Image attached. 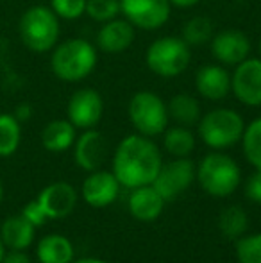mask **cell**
<instances>
[{"instance_id": "obj_1", "label": "cell", "mask_w": 261, "mask_h": 263, "mask_svg": "<svg viewBox=\"0 0 261 263\" xmlns=\"http://www.w3.org/2000/svg\"><path fill=\"white\" fill-rule=\"evenodd\" d=\"M161 165L163 159L157 145L143 135L124 138L113 156V174L127 188L152 184Z\"/></svg>"}, {"instance_id": "obj_20", "label": "cell", "mask_w": 261, "mask_h": 263, "mask_svg": "<svg viewBox=\"0 0 261 263\" xmlns=\"http://www.w3.org/2000/svg\"><path fill=\"white\" fill-rule=\"evenodd\" d=\"M42 143L50 153H63L75 143V125L70 120H52L43 129Z\"/></svg>"}, {"instance_id": "obj_10", "label": "cell", "mask_w": 261, "mask_h": 263, "mask_svg": "<svg viewBox=\"0 0 261 263\" xmlns=\"http://www.w3.org/2000/svg\"><path fill=\"white\" fill-rule=\"evenodd\" d=\"M231 90L245 106H261V58H247L231 76Z\"/></svg>"}, {"instance_id": "obj_17", "label": "cell", "mask_w": 261, "mask_h": 263, "mask_svg": "<svg viewBox=\"0 0 261 263\" xmlns=\"http://www.w3.org/2000/svg\"><path fill=\"white\" fill-rule=\"evenodd\" d=\"M195 88L208 101H220L231 91V73L220 65H204L195 73Z\"/></svg>"}, {"instance_id": "obj_22", "label": "cell", "mask_w": 261, "mask_h": 263, "mask_svg": "<svg viewBox=\"0 0 261 263\" xmlns=\"http://www.w3.org/2000/svg\"><path fill=\"white\" fill-rule=\"evenodd\" d=\"M168 117L174 118L179 125L192 127L200 120V104L195 97L188 93H177L168 102Z\"/></svg>"}, {"instance_id": "obj_25", "label": "cell", "mask_w": 261, "mask_h": 263, "mask_svg": "<svg viewBox=\"0 0 261 263\" xmlns=\"http://www.w3.org/2000/svg\"><path fill=\"white\" fill-rule=\"evenodd\" d=\"M249 226V217L240 206H229L220 213L218 228L222 235L229 240L240 238Z\"/></svg>"}, {"instance_id": "obj_34", "label": "cell", "mask_w": 261, "mask_h": 263, "mask_svg": "<svg viewBox=\"0 0 261 263\" xmlns=\"http://www.w3.org/2000/svg\"><path fill=\"white\" fill-rule=\"evenodd\" d=\"M31 115H32V109H31V106H29V104H20L16 109H14V117H16L18 122L29 120V118H31Z\"/></svg>"}, {"instance_id": "obj_32", "label": "cell", "mask_w": 261, "mask_h": 263, "mask_svg": "<svg viewBox=\"0 0 261 263\" xmlns=\"http://www.w3.org/2000/svg\"><path fill=\"white\" fill-rule=\"evenodd\" d=\"M245 195H247L251 201L259 202L261 204V170L251 176V179L247 181V186H245Z\"/></svg>"}, {"instance_id": "obj_14", "label": "cell", "mask_w": 261, "mask_h": 263, "mask_svg": "<svg viewBox=\"0 0 261 263\" xmlns=\"http://www.w3.org/2000/svg\"><path fill=\"white\" fill-rule=\"evenodd\" d=\"M118 188L120 183L113 172L93 170L83 183V197L90 206L104 208L116 199Z\"/></svg>"}, {"instance_id": "obj_9", "label": "cell", "mask_w": 261, "mask_h": 263, "mask_svg": "<svg viewBox=\"0 0 261 263\" xmlns=\"http://www.w3.org/2000/svg\"><path fill=\"white\" fill-rule=\"evenodd\" d=\"M193 177H195V165L192 159L177 158L167 165H161L152 186L165 201H172L192 184Z\"/></svg>"}, {"instance_id": "obj_2", "label": "cell", "mask_w": 261, "mask_h": 263, "mask_svg": "<svg viewBox=\"0 0 261 263\" xmlns=\"http://www.w3.org/2000/svg\"><path fill=\"white\" fill-rule=\"evenodd\" d=\"M97 66V49L83 38H72L59 43L50 58V68L65 83L86 79Z\"/></svg>"}, {"instance_id": "obj_38", "label": "cell", "mask_w": 261, "mask_h": 263, "mask_svg": "<svg viewBox=\"0 0 261 263\" xmlns=\"http://www.w3.org/2000/svg\"><path fill=\"white\" fill-rule=\"evenodd\" d=\"M0 201H2V183H0Z\"/></svg>"}, {"instance_id": "obj_8", "label": "cell", "mask_w": 261, "mask_h": 263, "mask_svg": "<svg viewBox=\"0 0 261 263\" xmlns=\"http://www.w3.org/2000/svg\"><path fill=\"white\" fill-rule=\"evenodd\" d=\"M120 7L134 27L154 31L163 27L170 18V0H120Z\"/></svg>"}, {"instance_id": "obj_35", "label": "cell", "mask_w": 261, "mask_h": 263, "mask_svg": "<svg viewBox=\"0 0 261 263\" xmlns=\"http://www.w3.org/2000/svg\"><path fill=\"white\" fill-rule=\"evenodd\" d=\"M197 2H200V0H170L172 6L175 7H181V9H186V7H192L195 6Z\"/></svg>"}, {"instance_id": "obj_12", "label": "cell", "mask_w": 261, "mask_h": 263, "mask_svg": "<svg viewBox=\"0 0 261 263\" xmlns=\"http://www.w3.org/2000/svg\"><path fill=\"white\" fill-rule=\"evenodd\" d=\"M249 52H251V40L245 32L238 29H226L218 34H213L211 54L222 65H240L249 58Z\"/></svg>"}, {"instance_id": "obj_31", "label": "cell", "mask_w": 261, "mask_h": 263, "mask_svg": "<svg viewBox=\"0 0 261 263\" xmlns=\"http://www.w3.org/2000/svg\"><path fill=\"white\" fill-rule=\"evenodd\" d=\"M22 215H24V217L27 218V220L31 222L34 228H36V226H43V222L47 220L45 211L42 210V206H39L38 201L29 202V204L24 208V211H22Z\"/></svg>"}, {"instance_id": "obj_3", "label": "cell", "mask_w": 261, "mask_h": 263, "mask_svg": "<svg viewBox=\"0 0 261 263\" xmlns=\"http://www.w3.org/2000/svg\"><path fill=\"white\" fill-rule=\"evenodd\" d=\"M20 38L32 52H49L59 40V18L50 7L32 6L22 14Z\"/></svg>"}, {"instance_id": "obj_28", "label": "cell", "mask_w": 261, "mask_h": 263, "mask_svg": "<svg viewBox=\"0 0 261 263\" xmlns=\"http://www.w3.org/2000/svg\"><path fill=\"white\" fill-rule=\"evenodd\" d=\"M122 13L120 0H86V14L95 22H109Z\"/></svg>"}, {"instance_id": "obj_26", "label": "cell", "mask_w": 261, "mask_h": 263, "mask_svg": "<svg viewBox=\"0 0 261 263\" xmlns=\"http://www.w3.org/2000/svg\"><path fill=\"white\" fill-rule=\"evenodd\" d=\"M213 22L208 16H195L186 22L183 29V40L190 47H200L204 43L211 42L213 38Z\"/></svg>"}, {"instance_id": "obj_29", "label": "cell", "mask_w": 261, "mask_h": 263, "mask_svg": "<svg viewBox=\"0 0 261 263\" xmlns=\"http://www.w3.org/2000/svg\"><path fill=\"white\" fill-rule=\"evenodd\" d=\"M236 254L240 263H261V233L238 240Z\"/></svg>"}, {"instance_id": "obj_5", "label": "cell", "mask_w": 261, "mask_h": 263, "mask_svg": "<svg viewBox=\"0 0 261 263\" xmlns=\"http://www.w3.org/2000/svg\"><path fill=\"white\" fill-rule=\"evenodd\" d=\"M197 179L202 190L213 197H227L238 188L242 179L240 166L233 158L213 153L200 161L197 168Z\"/></svg>"}, {"instance_id": "obj_19", "label": "cell", "mask_w": 261, "mask_h": 263, "mask_svg": "<svg viewBox=\"0 0 261 263\" xmlns=\"http://www.w3.org/2000/svg\"><path fill=\"white\" fill-rule=\"evenodd\" d=\"M0 240L4 246L14 251H24L34 240V226L24 217V215H16V217H9L4 220L2 229H0Z\"/></svg>"}, {"instance_id": "obj_39", "label": "cell", "mask_w": 261, "mask_h": 263, "mask_svg": "<svg viewBox=\"0 0 261 263\" xmlns=\"http://www.w3.org/2000/svg\"><path fill=\"white\" fill-rule=\"evenodd\" d=\"M258 49H259V55H261V38H259V47H258Z\"/></svg>"}, {"instance_id": "obj_11", "label": "cell", "mask_w": 261, "mask_h": 263, "mask_svg": "<svg viewBox=\"0 0 261 263\" xmlns=\"http://www.w3.org/2000/svg\"><path fill=\"white\" fill-rule=\"evenodd\" d=\"M68 120L79 129H93L104 113V101L93 88H81L73 91L68 101Z\"/></svg>"}, {"instance_id": "obj_27", "label": "cell", "mask_w": 261, "mask_h": 263, "mask_svg": "<svg viewBox=\"0 0 261 263\" xmlns=\"http://www.w3.org/2000/svg\"><path fill=\"white\" fill-rule=\"evenodd\" d=\"M242 143H244V153L249 163L261 170V117L245 127Z\"/></svg>"}, {"instance_id": "obj_16", "label": "cell", "mask_w": 261, "mask_h": 263, "mask_svg": "<svg viewBox=\"0 0 261 263\" xmlns=\"http://www.w3.org/2000/svg\"><path fill=\"white\" fill-rule=\"evenodd\" d=\"M36 201L45 211L47 218H63L70 215L77 204V192L68 183L49 184Z\"/></svg>"}, {"instance_id": "obj_7", "label": "cell", "mask_w": 261, "mask_h": 263, "mask_svg": "<svg viewBox=\"0 0 261 263\" xmlns=\"http://www.w3.org/2000/svg\"><path fill=\"white\" fill-rule=\"evenodd\" d=\"M129 120L134 129L143 136H157L168 125V107L165 101L154 91H138L131 97Z\"/></svg>"}, {"instance_id": "obj_13", "label": "cell", "mask_w": 261, "mask_h": 263, "mask_svg": "<svg viewBox=\"0 0 261 263\" xmlns=\"http://www.w3.org/2000/svg\"><path fill=\"white\" fill-rule=\"evenodd\" d=\"M134 25L126 18H113L104 22L97 32V45L102 52L108 54H120L126 52L134 43L136 31Z\"/></svg>"}, {"instance_id": "obj_6", "label": "cell", "mask_w": 261, "mask_h": 263, "mask_svg": "<svg viewBox=\"0 0 261 263\" xmlns=\"http://www.w3.org/2000/svg\"><path fill=\"white\" fill-rule=\"evenodd\" d=\"M245 131L240 113L227 107L213 109L198 120V136L211 149H227L240 142Z\"/></svg>"}, {"instance_id": "obj_21", "label": "cell", "mask_w": 261, "mask_h": 263, "mask_svg": "<svg viewBox=\"0 0 261 263\" xmlns=\"http://www.w3.org/2000/svg\"><path fill=\"white\" fill-rule=\"evenodd\" d=\"M73 246L63 235H49L38 243V260L42 263H72Z\"/></svg>"}, {"instance_id": "obj_18", "label": "cell", "mask_w": 261, "mask_h": 263, "mask_svg": "<svg viewBox=\"0 0 261 263\" xmlns=\"http://www.w3.org/2000/svg\"><path fill=\"white\" fill-rule=\"evenodd\" d=\"M165 199L157 194V190L152 184L134 188L132 195L129 197V211L134 218L143 222L154 220L163 211Z\"/></svg>"}, {"instance_id": "obj_15", "label": "cell", "mask_w": 261, "mask_h": 263, "mask_svg": "<svg viewBox=\"0 0 261 263\" xmlns=\"http://www.w3.org/2000/svg\"><path fill=\"white\" fill-rule=\"evenodd\" d=\"M106 156H108V142L102 133L95 129H86L75 142V153H73L75 163L88 172L98 170V166H102V163L106 161Z\"/></svg>"}, {"instance_id": "obj_23", "label": "cell", "mask_w": 261, "mask_h": 263, "mask_svg": "<svg viewBox=\"0 0 261 263\" xmlns=\"http://www.w3.org/2000/svg\"><path fill=\"white\" fill-rule=\"evenodd\" d=\"M165 149L175 158H186L195 149V136L185 125H175L165 133Z\"/></svg>"}, {"instance_id": "obj_4", "label": "cell", "mask_w": 261, "mask_h": 263, "mask_svg": "<svg viewBox=\"0 0 261 263\" xmlns=\"http://www.w3.org/2000/svg\"><path fill=\"white\" fill-rule=\"evenodd\" d=\"M192 61L190 45L183 38L163 36L154 40L145 52V63L152 73L157 77L172 79L188 68Z\"/></svg>"}, {"instance_id": "obj_36", "label": "cell", "mask_w": 261, "mask_h": 263, "mask_svg": "<svg viewBox=\"0 0 261 263\" xmlns=\"http://www.w3.org/2000/svg\"><path fill=\"white\" fill-rule=\"evenodd\" d=\"M72 263H108L104 260H97V258H81L77 261H72Z\"/></svg>"}, {"instance_id": "obj_30", "label": "cell", "mask_w": 261, "mask_h": 263, "mask_svg": "<svg viewBox=\"0 0 261 263\" xmlns=\"http://www.w3.org/2000/svg\"><path fill=\"white\" fill-rule=\"evenodd\" d=\"M50 9L63 20H77L86 13V0H50Z\"/></svg>"}, {"instance_id": "obj_37", "label": "cell", "mask_w": 261, "mask_h": 263, "mask_svg": "<svg viewBox=\"0 0 261 263\" xmlns=\"http://www.w3.org/2000/svg\"><path fill=\"white\" fill-rule=\"evenodd\" d=\"M4 256H6V251H4V242L0 240V263H2Z\"/></svg>"}, {"instance_id": "obj_33", "label": "cell", "mask_w": 261, "mask_h": 263, "mask_svg": "<svg viewBox=\"0 0 261 263\" xmlns=\"http://www.w3.org/2000/svg\"><path fill=\"white\" fill-rule=\"evenodd\" d=\"M2 263H31V260H29L27 254H24V253H22V251H14V249H11V253L4 256Z\"/></svg>"}, {"instance_id": "obj_24", "label": "cell", "mask_w": 261, "mask_h": 263, "mask_svg": "<svg viewBox=\"0 0 261 263\" xmlns=\"http://www.w3.org/2000/svg\"><path fill=\"white\" fill-rule=\"evenodd\" d=\"M22 140L20 122L14 115H0V158H7L16 153Z\"/></svg>"}]
</instances>
